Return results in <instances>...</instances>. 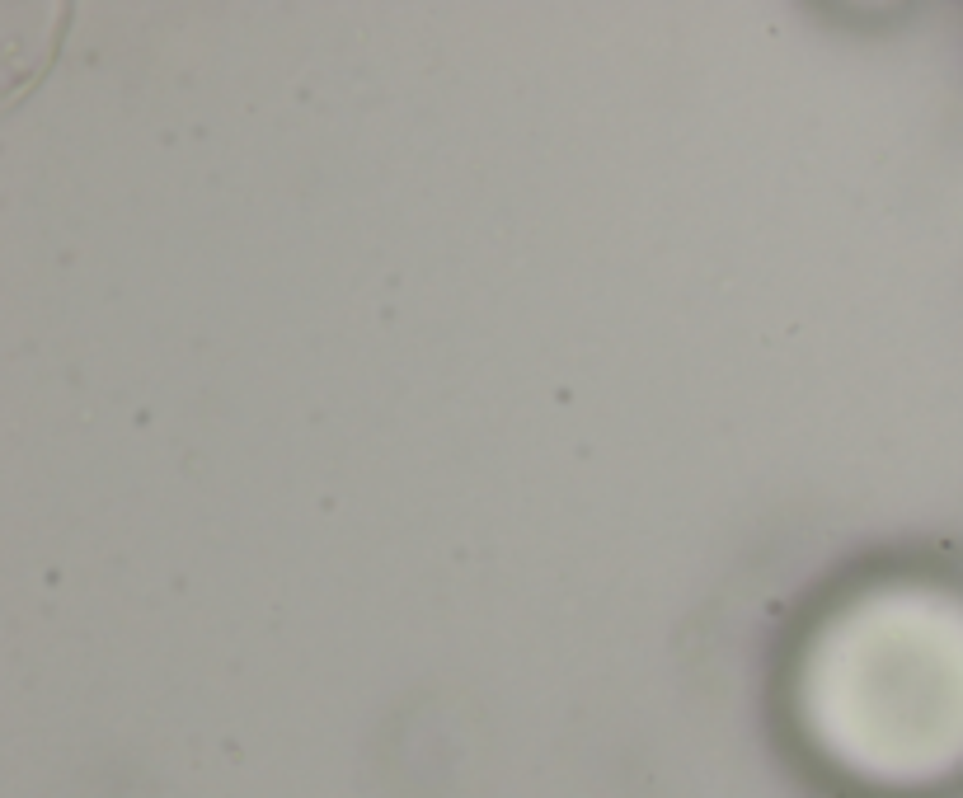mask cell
<instances>
[{
    "label": "cell",
    "instance_id": "obj_1",
    "mask_svg": "<svg viewBox=\"0 0 963 798\" xmlns=\"http://www.w3.org/2000/svg\"><path fill=\"white\" fill-rule=\"evenodd\" d=\"M818 737L874 780H907L954 742L963 714V620L926 592H870L841 606L804 658Z\"/></svg>",
    "mask_w": 963,
    "mask_h": 798
}]
</instances>
